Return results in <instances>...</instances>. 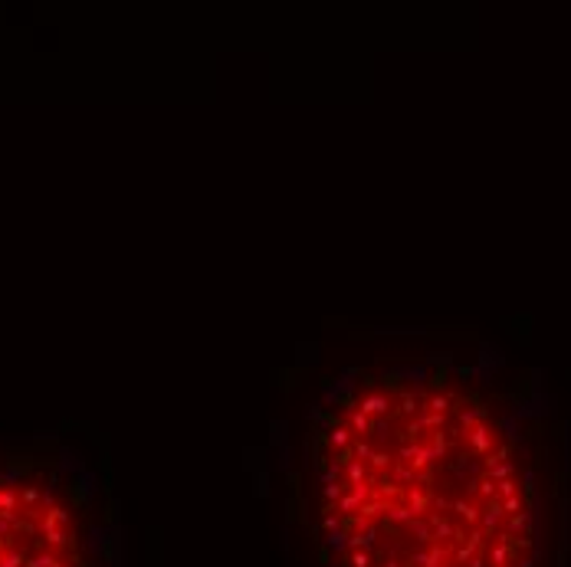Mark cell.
I'll list each match as a JSON object with an SVG mask.
<instances>
[{
  "label": "cell",
  "mask_w": 571,
  "mask_h": 567,
  "mask_svg": "<svg viewBox=\"0 0 571 567\" xmlns=\"http://www.w3.org/2000/svg\"><path fill=\"white\" fill-rule=\"evenodd\" d=\"M315 511L335 567H542L532 463L450 370L368 374L315 430Z\"/></svg>",
  "instance_id": "cell-1"
},
{
  "label": "cell",
  "mask_w": 571,
  "mask_h": 567,
  "mask_svg": "<svg viewBox=\"0 0 571 567\" xmlns=\"http://www.w3.org/2000/svg\"><path fill=\"white\" fill-rule=\"evenodd\" d=\"M0 567H95L89 492L63 459H0Z\"/></svg>",
  "instance_id": "cell-2"
}]
</instances>
